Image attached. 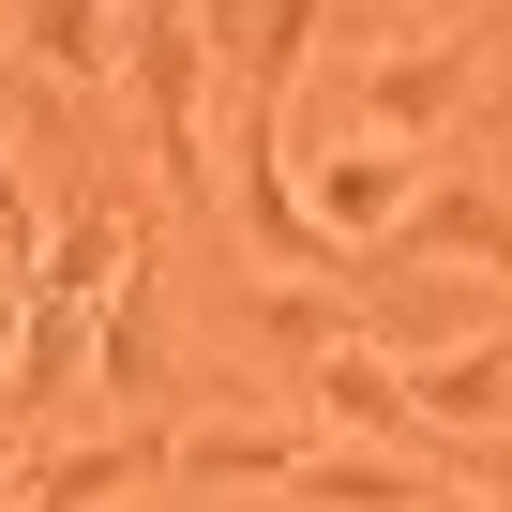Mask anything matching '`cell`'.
I'll return each mask as SVG.
<instances>
[{
  "instance_id": "obj_16",
  "label": "cell",
  "mask_w": 512,
  "mask_h": 512,
  "mask_svg": "<svg viewBox=\"0 0 512 512\" xmlns=\"http://www.w3.org/2000/svg\"><path fill=\"white\" fill-rule=\"evenodd\" d=\"M0 362H16V287H0Z\"/></svg>"
},
{
  "instance_id": "obj_18",
  "label": "cell",
  "mask_w": 512,
  "mask_h": 512,
  "mask_svg": "<svg viewBox=\"0 0 512 512\" xmlns=\"http://www.w3.org/2000/svg\"><path fill=\"white\" fill-rule=\"evenodd\" d=\"M106 16H121V0H106Z\"/></svg>"
},
{
  "instance_id": "obj_17",
  "label": "cell",
  "mask_w": 512,
  "mask_h": 512,
  "mask_svg": "<svg viewBox=\"0 0 512 512\" xmlns=\"http://www.w3.org/2000/svg\"><path fill=\"white\" fill-rule=\"evenodd\" d=\"M437 512H467V497H437Z\"/></svg>"
},
{
  "instance_id": "obj_6",
  "label": "cell",
  "mask_w": 512,
  "mask_h": 512,
  "mask_svg": "<svg viewBox=\"0 0 512 512\" xmlns=\"http://www.w3.org/2000/svg\"><path fill=\"white\" fill-rule=\"evenodd\" d=\"M302 437H362V452H452V437H422V407H407V377H392L377 347H317V362H302Z\"/></svg>"
},
{
  "instance_id": "obj_1",
  "label": "cell",
  "mask_w": 512,
  "mask_h": 512,
  "mask_svg": "<svg viewBox=\"0 0 512 512\" xmlns=\"http://www.w3.org/2000/svg\"><path fill=\"white\" fill-rule=\"evenodd\" d=\"M121 76H136V121H151V166L181 181V196H211L226 181V151H211V31H196V0H136L121 16Z\"/></svg>"
},
{
  "instance_id": "obj_10",
  "label": "cell",
  "mask_w": 512,
  "mask_h": 512,
  "mask_svg": "<svg viewBox=\"0 0 512 512\" xmlns=\"http://www.w3.org/2000/svg\"><path fill=\"white\" fill-rule=\"evenodd\" d=\"M166 437H181V422H121V437H91V452H46V467L16 482V512H106V497L166 482Z\"/></svg>"
},
{
  "instance_id": "obj_14",
  "label": "cell",
  "mask_w": 512,
  "mask_h": 512,
  "mask_svg": "<svg viewBox=\"0 0 512 512\" xmlns=\"http://www.w3.org/2000/svg\"><path fill=\"white\" fill-rule=\"evenodd\" d=\"M241 317H256V332H272L287 362H317V347H347V302H302V287H256Z\"/></svg>"
},
{
  "instance_id": "obj_5",
  "label": "cell",
  "mask_w": 512,
  "mask_h": 512,
  "mask_svg": "<svg viewBox=\"0 0 512 512\" xmlns=\"http://www.w3.org/2000/svg\"><path fill=\"white\" fill-rule=\"evenodd\" d=\"M347 272H377V287H392V272H497V287H512V211L467 196V181H422L407 226H392L377 256H347Z\"/></svg>"
},
{
  "instance_id": "obj_15",
  "label": "cell",
  "mask_w": 512,
  "mask_h": 512,
  "mask_svg": "<svg viewBox=\"0 0 512 512\" xmlns=\"http://www.w3.org/2000/svg\"><path fill=\"white\" fill-rule=\"evenodd\" d=\"M16 482H31V452H16V437H0V512H16Z\"/></svg>"
},
{
  "instance_id": "obj_11",
  "label": "cell",
  "mask_w": 512,
  "mask_h": 512,
  "mask_svg": "<svg viewBox=\"0 0 512 512\" xmlns=\"http://www.w3.org/2000/svg\"><path fill=\"white\" fill-rule=\"evenodd\" d=\"M136 226H151V211H136L121 181L76 196V211L46 226V256H31V287H16V302H106V272H121V241H136Z\"/></svg>"
},
{
  "instance_id": "obj_4",
  "label": "cell",
  "mask_w": 512,
  "mask_h": 512,
  "mask_svg": "<svg viewBox=\"0 0 512 512\" xmlns=\"http://www.w3.org/2000/svg\"><path fill=\"white\" fill-rule=\"evenodd\" d=\"M317 16H332V0H196V31H211V91H226V106H256V121H287Z\"/></svg>"
},
{
  "instance_id": "obj_12",
  "label": "cell",
  "mask_w": 512,
  "mask_h": 512,
  "mask_svg": "<svg viewBox=\"0 0 512 512\" xmlns=\"http://www.w3.org/2000/svg\"><path fill=\"white\" fill-rule=\"evenodd\" d=\"M16 46H31L61 91H106V76H121V16H106V0H16Z\"/></svg>"
},
{
  "instance_id": "obj_8",
  "label": "cell",
  "mask_w": 512,
  "mask_h": 512,
  "mask_svg": "<svg viewBox=\"0 0 512 512\" xmlns=\"http://www.w3.org/2000/svg\"><path fill=\"white\" fill-rule=\"evenodd\" d=\"M452 106H467V61H452V46H377V61H362V91H347V136L422 151Z\"/></svg>"
},
{
  "instance_id": "obj_7",
  "label": "cell",
  "mask_w": 512,
  "mask_h": 512,
  "mask_svg": "<svg viewBox=\"0 0 512 512\" xmlns=\"http://www.w3.org/2000/svg\"><path fill=\"white\" fill-rule=\"evenodd\" d=\"M317 512H437L452 497V452H362V437H302V467H287Z\"/></svg>"
},
{
  "instance_id": "obj_3",
  "label": "cell",
  "mask_w": 512,
  "mask_h": 512,
  "mask_svg": "<svg viewBox=\"0 0 512 512\" xmlns=\"http://www.w3.org/2000/svg\"><path fill=\"white\" fill-rule=\"evenodd\" d=\"M302 181V226L332 241V256H377L392 226H407V196H422V151H392V136H332L317 166H287Z\"/></svg>"
},
{
  "instance_id": "obj_9",
  "label": "cell",
  "mask_w": 512,
  "mask_h": 512,
  "mask_svg": "<svg viewBox=\"0 0 512 512\" xmlns=\"http://www.w3.org/2000/svg\"><path fill=\"white\" fill-rule=\"evenodd\" d=\"M407 407H422V437H512V332L407 362Z\"/></svg>"
},
{
  "instance_id": "obj_13",
  "label": "cell",
  "mask_w": 512,
  "mask_h": 512,
  "mask_svg": "<svg viewBox=\"0 0 512 512\" xmlns=\"http://www.w3.org/2000/svg\"><path fill=\"white\" fill-rule=\"evenodd\" d=\"M166 467H196V482H287L302 467V422H181Z\"/></svg>"
},
{
  "instance_id": "obj_2",
  "label": "cell",
  "mask_w": 512,
  "mask_h": 512,
  "mask_svg": "<svg viewBox=\"0 0 512 512\" xmlns=\"http://www.w3.org/2000/svg\"><path fill=\"white\" fill-rule=\"evenodd\" d=\"M91 392H106V407H136V422H166V392H181V362H166V272H151V226L121 241V272H106V302H91Z\"/></svg>"
}]
</instances>
